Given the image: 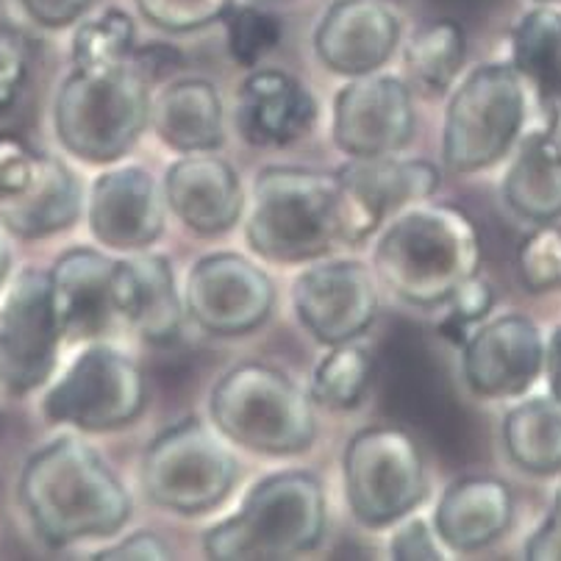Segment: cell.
I'll return each instance as SVG.
<instances>
[{"label": "cell", "mask_w": 561, "mask_h": 561, "mask_svg": "<svg viewBox=\"0 0 561 561\" xmlns=\"http://www.w3.org/2000/svg\"><path fill=\"white\" fill-rule=\"evenodd\" d=\"M31 526L50 548L112 537L134 501L112 467L78 436H59L25 461L18 486Z\"/></svg>", "instance_id": "1"}, {"label": "cell", "mask_w": 561, "mask_h": 561, "mask_svg": "<svg viewBox=\"0 0 561 561\" xmlns=\"http://www.w3.org/2000/svg\"><path fill=\"white\" fill-rule=\"evenodd\" d=\"M373 264L378 278L407 304L439 306L478 275L481 237L456 206H420L383 231Z\"/></svg>", "instance_id": "2"}, {"label": "cell", "mask_w": 561, "mask_h": 561, "mask_svg": "<svg viewBox=\"0 0 561 561\" xmlns=\"http://www.w3.org/2000/svg\"><path fill=\"white\" fill-rule=\"evenodd\" d=\"M248 242L278 264L320 259L345 242V204L336 175L306 168H267L253 186Z\"/></svg>", "instance_id": "3"}, {"label": "cell", "mask_w": 561, "mask_h": 561, "mask_svg": "<svg viewBox=\"0 0 561 561\" xmlns=\"http://www.w3.org/2000/svg\"><path fill=\"white\" fill-rule=\"evenodd\" d=\"M150 78L134 54L114 65L76 67L61 81L54 106L59 142L84 162L106 164L126 156L148 126Z\"/></svg>", "instance_id": "4"}, {"label": "cell", "mask_w": 561, "mask_h": 561, "mask_svg": "<svg viewBox=\"0 0 561 561\" xmlns=\"http://www.w3.org/2000/svg\"><path fill=\"white\" fill-rule=\"evenodd\" d=\"M325 490L311 472H278L248 492L237 514L204 539L209 559L256 561L309 553L325 534Z\"/></svg>", "instance_id": "5"}, {"label": "cell", "mask_w": 561, "mask_h": 561, "mask_svg": "<svg viewBox=\"0 0 561 561\" xmlns=\"http://www.w3.org/2000/svg\"><path fill=\"white\" fill-rule=\"evenodd\" d=\"M211 420L226 439L267 456L304 454L317 434L309 394L262 362L233 367L215 383Z\"/></svg>", "instance_id": "6"}, {"label": "cell", "mask_w": 561, "mask_h": 561, "mask_svg": "<svg viewBox=\"0 0 561 561\" xmlns=\"http://www.w3.org/2000/svg\"><path fill=\"white\" fill-rule=\"evenodd\" d=\"M526 119V87L512 65H481L448 103L443 156L454 173H476L501 162Z\"/></svg>", "instance_id": "7"}, {"label": "cell", "mask_w": 561, "mask_h": 561, "mask_svg": "<svg viewBox=\"0 0 561 561\" xmlns=\"http://www.w3.org/2000/svg\"><path fill=\"white\" fill-rule=\"evenodd\" d=\"M231 450L190 417L156 436L142 459L145 495L175 514H204L231 492L237 481Z\"/></svg>", "instance_id": "8"}, {"label": "cell", "mask_w": 561, "mask_h": 561, "mask_svg": "<svg viewBox=\"0 0 561 561\" xmlns=\"http://www.w3.org/2000/svg\"><path fill=\"white\" fill-rule=\"evenodd\" d=\"M345 497L367 528L407 517L425 497L423 456L412 436L398 425L358 431L345 448Z\"/></svg>", "instance_id": "9"}, {"label": "cell", "mask_w": 561, "mask_h": 561, "mask_svg": "<svg viewBox=\"0 0 561 561\" xmlns=\"http://www.w3.org/2000/svg\"><path fill=\"white\" fill-rule=\"evenodd\" d=\"M145 398L148 383L137 362L108 345H92L45 392L43 414L81 431H112L134 423Z\"/></svg>", "instance_id": "10"}, {"label": "cell", "mask_w": 561, "mask_h": 561, "mask_svg": "<svg viewBox=\"0 0 561 561\" xmlns=\"http://www.w3.org/2000/svg\"><path fill=\"white\" fill-rule=\"evenodd\" d=\"M65 342L50 298V275L25 267L0 300V383L12 394L43 387Z\"/></svg>", "instance_id": "11"}, {"label": "cell", "mask_w": 561, "mask_h": 561, "mask_svg": "<svg viewBox=\"0 0 561 561\" xmlns=\"http://www.w3.org/2000/svg\"><path fill=\"white\" fill-rule=\"evenodd\" d=\"M186 311L217 336H239L259 329L275 304L270 275L237 253H215L195 262L186 278Z\"/></svg>", "instance_id": "12"}, {"label": "cell", "mask_w": 561, "mask_h": 561, "mask_svg": "<svg viewBox=\"0 0 561 561\" xmlns=\"http://www.w3.org/2000/svg\"><path fill=\"white\" fill-rule=\"evenodd\" d=\"M414 134L409 87L394 76H353L334 101V142L353 159L392 156Z\"/></svg>", "instance_id": "13"}, {"label": "cell", "mask_w": 561, "mask_h": 561, "mask_svg": "<svg viewBox=\"0 0 561 561\" xmlns=\"http://www.w3.org/2000/svg\"><path fill=\"white\" fill-rule=\"evenodd\" d=\"M293 300L304 329L329 347L353 342L378 314L373 275L358 262H323L304 270Z\"/></svg>", "instance_id": "14"}, {"label": "cell", "mask_w": 561, "mask_h": 561, "mask_svg": "<svg viewBox=\"0 0 561 561\" xmlns=\"http://www.w3.org/2000/svg\"><path fill=\"white\" fill-rule=\"evenodd\" d=\"M336 181L345 204V242L353 245L370 237L389 211L434 195L439 170L423 159L373 156L347 162L336 173Z\"/></svg>", "instance_id": "15"}, {"label": "cell", "mask_w": 561, "mask_h": 561, "mask_svg": "<svg viewBox=\"0 0 561 561\" xmlns=\"http://www.w3.org/2000/svg\"><path fill=\"white\" fill-rule=\"evenodd\" d=\"M467 387L481 398H517L528 392L545 365V342L523 314L495 317L465 342Z\"/></svg>", "instance_id": "16"}, {"label": "cell", "mask_w": 561, "mask_h": 561, "mask_svg": "<svg viewBox=\"0 0 561 561\" xmlns=\"http://www.w3.org/2000/svg\"><path fill=\"white\" fill-rule=\"evenodd\" d=\"M400 39V20L383 0H334L314 31V50L340 76H367L387 65Z\"/></svg>", "instance_id": "17"}, {"label": "cell", "mask_w": 561, "mask_h": 561, "mask_svg": "<svg viewBox=\"0 0 561 561\" xmlns=\"http://www.w3.org/2000/svg\"><path fill=\"white\" fill-rule=\"evenodd\" d=\"M90 231L114 251H142L164 228V204L153 175L142 168H117L95 181L87 209Z\"/></svg>", "instance_id": "18"}, {"label": "cell", "mask_w": 561, "mask_h": 561, "mask_svg": "<svg viewBox=\"0 0 561 561\" xmlns=\"http://www.w3.org/2000/svg\"><path fill=\"white\" fill-rule=\"evenodd\" d=\"M164 201L190 231L222 233L245 209V195L231 164L209 150L186 153L164 175Z\"/></svg>", "instance_id": "19"}, {"label": "cell", "mask_w": 561, "mask_h": 561, "mask_svg": "<svg viewBox=\"0 0 561 561\" xmlns=\"http://www.w3.org/2000/svg\"><path fill=\"white\" fill-rule=\"evenodd\" d=\"M317 119V101L284 70H253L237 92L239 137L256 148L298 142Z\"/></svg>", "instance_id": "20"}, {"label": "cell", "mask_w": 561, "mask_h": 561, "mask_svg": "<svg viewBox=\"0 0 561 561\" xmlns=\"http://www.w3.org/2000/svg\"><path fill=\"white\" fill-rule=\"evenodd\" d=\"M114 262L90 248H72L56 259L50 275V298L61 336L70 342L106 334L114 320L112 300Z\"/></svg>", "instance_id": "21"}, {"label": "cell", "mask_w": 561, "mask_h": 561, "mask_svg": "<svg viewBox=\"0 0 561 561\" xmlns=\"http://www.w3.org/2000/svg\"><path fill=\"white\" fill-rule=\"evenodd\" d=\"M112 300L114 311L131 323L142 340L168 345L179 336L184 311H181L173 267L164 256L139 253L114 262Z\"/></svg>", "instance_id": "22"}, {"label": "cell", "mask_w": 561, "mask_h": 561, "mask_svg": "<svg viewBox=\"0 0 561 561\" xmlns=\"http://www.w3.org/2000/svg\"><path fill=\"white\" fill-rule=\"evenodd\" d=\"M514 497L508 484L490 476L459 478L436 503L434 526L439 542L456 553L481 550L508 531Z\"/></svg>", "instance_id": "23"}, {"label": "cell", "mask_w": 561, "mask_h": 561, "mask_svg": "<svg viewBox=\"0 0 561 561\" xmlns=\"http://www.w3.org/2000/svg\"><path fill=\"white\" fill-rule=\"evenodd\" d=\"M81 215V186L56 156L43 153L36 175L20 195L0 201V222L20 239H43L70 228Z\"/></svg>", "instance_id": "24"}, {"label": "cell", "mask_w": 561, "mask_h": 561, "mask_svg": "<svg viewBox=\"0 0 561 561\" xmlns=\"http://www.w3.org/2000/svg\"><path fill=\"white\" fill-rule=\"evenodd\" d=\"M148 123L162 142L181 153L215 150L222 142L220 92L204 78L175 81L150 101Z\"/></svg>", "instance_id": "25"}, {"label": "cell", "mask_w": 561, "mask_h": 561, "mask_svg": "<svg viewBox=\"0 0 561 561\" xmlns=\"http://www.w3.org/2000/svg\"><path fill=\"white\" fill-rule=\"evenodd\" d=\"M506 204L531 222L561 217V145L548 131H534L519 145L503 179Z\"/></svg>", "instance_id": "26"}, {"label": "cell", "mask_w": 561, "mask_h": 561, "mask_svg": "<svg viewBox=\"0 0 561 561\" xmlns=\"http://www.w3.org/2000/svg\"><path fill=\"white\" fill-rule=\"evenodd\" d=\"M512 67L548 106L561 103V12L539 7L512 31Z\"/></svg>", "instance_id": "27"}, {"label": "cell", "mask_w": 561, "mask_h": 561, "mask_svg": "<svg viewBox=\"0 0 561 561\" xmlns=\"http://www.w3.org/2000/svg\"><path fill=\"white\" fill-rule=\"evenodd\" d=\"M503 445L519 470L553 476L561 470V403L531 398L503 420Z\"/></svg>", "instance_id": "28"}, {"label": "cell", "mask_w": 561, "mask_h": 561, "mask_svg": "<svg viewBox=\"0 0 561 561\" xmlns=\"http://www.w3.org/2000/svg\"><path fill=\"white\" fill-rule=\"evenodd\" d=\"M467 56L465 31L454 20H434L414 31L407 45V70L428 95H443L454 87Z\"/></svg>", "instance_id": "29"}, {"label": "cell", "mask_w": 561, "mask_h": 561, "mask_svg": "<svg viewBox=\"0 0 561 561\" xmlns=\"http://www.w3.org/2000/svg\"><path fill=\"white\" fill-rule=\"evenodd\" d=\"M376 373L370 351L356 342L331 345L329 356L317 365L311 378V400L325 409H353L365 398Z\"/></svg>", "instance_id": "30"}, {"label": "cell", "mask_w": 561, "mask_h": 561, "mask_svg": "<svg viewBox=\"0 0 561 561\" xmlns=\"http://www.w3.org/2000/svg\"><path fill=\"white\" fill-rule=\"evenodd\" d=\"M137 28L123 9H106L78 25L72 36V65L98 67L114 65L134 54Z\"/></svg>", "instance_id": "31"}, {"label": "cell", "mask_w": 561, "mask_h": 561, "mask_svg": "<svg viewBox=\"0 0 561 561\" xmlns=\"http://www.w3.org/2000/svg\"><path fill=\"white\" fill-rule=\"evenodd\" d=\"M228 50L242 67H256L280 43V23L275 14L256 7H228L226 14Z\"/></svg>", "instance_id": "32"}, {"label": "cell", "mask_w": 561, "mask_h": 561, "mask_svg": "<svg viewBox=\"0 0 561 561\" xmlns=\"http://www.w3.org/2000/svg\"><path fill=\"white\" fill-rule=\"evenodd\" d=\"M517 273L528 293L561 287V226L539 222L517 248Z\"/></svg>", "instance_id": "33"}, {"label": "cell", "mask_w": 561, "mask_h": 561, "mask_svg": "<svg viewBox=\"0 0 561 561\" xmlns=\"http://www.w3.org/2000/svg\"><path fill=\"white\" fill-rule=\"evenodd\" d=\"M134 3L156 28L173 34L211 25L231 7V0H134Z\"/></svg>", "instance_id": "34"}, {"label": "cell", "mask_w": 561, "mask_h": 561, "mask_svg": "<svg viewBox=\"0 0 561 561\" xmlns=\"http://www.w3.org/2000/svg\"><path fill=\"white\" fill-rule=\"evenodd\" d=\"M445 304L450 306L445 323L439 325L445 336H450L454 342H465V331L470 329L472 323H478L481 317H486V311L495 304V295H492V287L486 280H481L478 275L467 278L454 295H450Z\"/></svg>", "instance_id": "35"}, {"label": "cell", "mask_w": 561, "mask_h": 561, "mask_svg": "<svg viewBox=\"0 0 561 561\" xmlns=\"http://www.w3.org/2000/svg\"><path fill=\"white\" fill-rule=\"evenodd\" d=\"M39 162L43 153L31 148L23 137L0 131V201L20 195L36 175Z\"/></svg>", "instance_id": "36"}, {"label": "cell", "mask_w": 561, "mask_h": 561, "mask_svg": "<svg viewBox=\"0 0 561 561\" xmlns=\"http://www.w3.org/2000/svg\"><path fill=\"white\" fill-rule=\"evenodd\" d=\"M28 76L25 45L9 25L0 23V112L14 106Z\"/></svg>", "instance_id": "37"}, {"label": "cell", "mask_w": 561, "mask_h": 561, "mask_svg": "<svg viewBox=\"0 0 561 561\" xmlns=\"http://www.w3.org/2000/svg\"><path fill=\"white\" fill-rule=\"evenodd\" d=\"M389 553L394 561H436L445 559L439 537H434L425 519H409L394 531L389 542Z\"/></svg>", "instance_id": "38"}, {"label": "cell", "mask_w": 561, "mask_h": 561, "mask_svg": "<svg viewBox=\"0 0 561 561\" xmlns=\"http://www.w3.org/2000/svg\"><path fill=\"white\" fill-rule=\"evenodd\" d=\"M18 3L43 28H65L92 7V0H18Z\"/></svg>", "instance_id": "39"}, {"label": "cell", "mask_w": 561, "mask_h": 561, "mask_svg": "<svg viewBox=\"0 0 561 561\" xmlns=\"http://www.w3.org/2000/svg\"><path fill=\"white\" fill-rule=\"evenodd\" d=\"M173 550L164 539L156 537L153 531H137L131 537L119 539L117 545H108L106 550L95 553L98 561H142V559H170Z\"/></svg>", "instance_id": "40"}, {"label": "cell", "mask_w": 561, "mask_h": 561, "mask_svg": "<svg viewBox=\"0 0 561 561\" xmlns=\"http://www.w3.org/2000/svg\"><path fill=\"white\" fill-rule=\"evenodd\" d=\"M526 559L531 561H561V490L556 492L553 506L542 526L526 542Z\"/></svg>", "instance_id": "41"}, {"label": "cell", "mask_w": 561, "mask_h": 561, "mask_svg": "<svg viewBox=\"0 0 561 561\" xmlns=\"http://www.w3.org/2000/svg\"><path fill=\"white\" fill-rule=\"evenodd\" d=\"M542 370L548 373L550 398L561 403V325H556L553 334H550L548 340V347H545Z\"/></svg>", "instance_id": "42"}, {"label": "cell", "mask_w": 561, "mask_h": 561, "mask_svg": "<svg viewBox=\"0 0 561 561\" xmlns=\"http://www.w3.org/2000/svg\"><path fill=\"white\" fill-rule=\"evenodd\" d=\"M9 270H12V245H9V231L0 222V287H3Z\"/></svg>", "instance_id": "43"}, {"label": "cell", "mask_w": 561, "mask_h": 561, "mask_svg": "<svg viewBox=\"0 0 561 561\" xmlns=\"http://www.w3.org/2000/svg\"><path fill=\"white\" fill-rule=\"evenodd\" d=\"M545 131H548L550 137L561 145V103H553V106H550V119H548V128H545Z\"/></svg>", "instance_id": "44"}]
</instances>
